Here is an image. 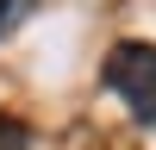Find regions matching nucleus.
Segmentation results:
<instances>
[{"instance_id":"f257e3e1","label":"nucleus","mask_w":156,"mask_h":150,"mask_svg":"<svg viewBox=\"0 0 156 150\" xmlns=\"http://www.w3.org/2000/svg\"><path fill=\"white\" fill-rule=\"evenodd\" d=\"M106 88L137 119H156V44L150 38H125L106 50Z\"/></svg>"},{"instance_id":"f03ea898","label":"nucleus","mask_w":156,"mask_h":150,"mask_svg":"<svg viewBox=\"0 0 156 150\" xmlns=\"http://www.w3.org/2000/svg\"><path fill=\"white\" fill-rule=\"evenodd\" d=\"M25 144H31V131H25L12 112H0V150H25Z\"/></svg>"},{"instance_id":"7ed1b4c3","label":"nucleus","mask_w":156,"mask_h":150,"mask_svg":"<svg viewBox=\"0 0 156 150\" xmlns=\"http://www.w3.org/2000/svg\"><path fill=\"white\" fill-rule=\"evenodd\" d=\"M25 12H37V0H0V38H6L12 25L25 19Z\"/></svg>"}]
</instances>
